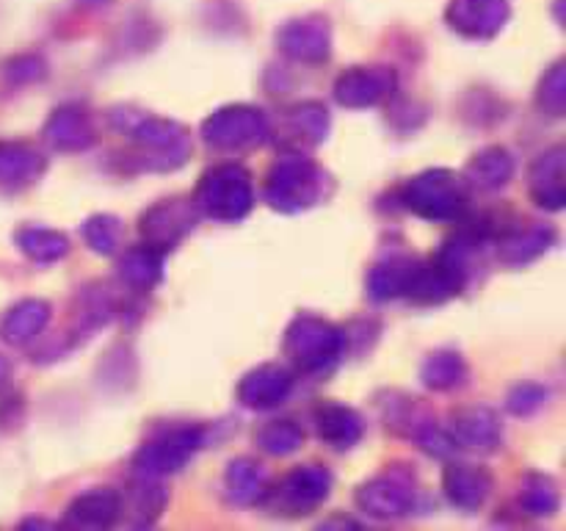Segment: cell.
Here are the masks:
<instances>
[]
</instances>
